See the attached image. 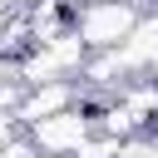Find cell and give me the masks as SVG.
<instances>
[{"label": "cell", "mask_w": 158, "mask_h": 158, "mask_svg": "<svg viewBox=\"0 0 158 158\" xmlns=\"http://www.w3.org/2000/svg\"><path fill=\"white\" fill-rule=\"evenodd\" d=\"M138 25V5L133 0H89L74 15V35L84 40V49H118Z\"/></svg>", "instance_id": "cell-1"}, {"label": "cell", "mask_w": 158, "mask_h": 158, "mask_svg": "<svg viewBox=\"0 0 158 158\" xmlns=\"http://www.w3.org/2000/svg\"><path fill=\"white\" fill-rule=\"evenodd\" d=\"M89 133H94V123H89L79 109H64V114H54V118L30 123V143L44 148L49 158H74V153L89 143Z\"/></svg>", "instance_id": "cell-2"}, {"label": "cell", "mask_w": 158, "mask_h": 158, "mask_svg": "<svg viewBox=\"0 0 158 158\" xmlns=\"http://www.w3.org/2000/svg\"><path fill=\"white\" fill-rule=\"evenodd\" d=\"M69 99H74V84H69V79H54V84H30V94H25V104L15 109V118H25V123L54 118V114H64V109H69Z\"/></svg>", "instance_id": "cell-3"}, {"label": "cell", "mask_w": 158, "mask_h": 158, "mask_svg": "<svg viewBox=\"0 0 158 158\" xmlns=\"http://www.w3.org/2000/svg\"><path fill=\"white\" fill-rule=\"evenodd\" d=\"M118 64H123V69H143V64H158V10H153V15H138L133 35L118 44Z\"/></svg>", "instance_id": "cell-4"}, {"label": "cell", "mask_w": 158, "mask_h": 158, "mask_svg": "<svg viewBox=\"0 0 158 158\" xmlns=\"http://www.w3.org/2000/svg\"><path fill=\"white\" fill-rule=\"evenodd\" d=\"M0 158H40V148H35V143H25V138H10V143L0 148Z\"/></svg>", "instance_id": "cell-5"}, {"label": "cell", "mask_w": 158, "mask_h": 158, "mask_svg": "<svg viewBox=\"0 0 158 158\" xmlns=\"http://www.w3.org/2000/svg\"><path fill=\"white\" fill-rule=\"evenodd\" d=\"M15 138V114H0V148Z\"/></svg>", "instance_id": "cell-6"}, {"label": "cell", "mask_w": 158, "mask_h": 158, "mask_svg": "<svg viewBox=\"0 0 158 158\" xmlns=\"http://www.w3.org/2000/svg\"><path fill=\"white\" fill-rule=\"evenodd\" d=\"M5 15H10V0H0V25H5Z\"/></svg>", "instance_id": "cell-7"}]
</instances>
